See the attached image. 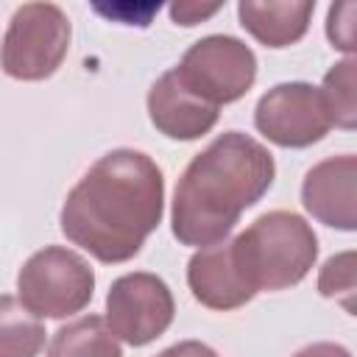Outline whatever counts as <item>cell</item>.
<instances>
[{
	"label": "cell",
	"mask_w": 357,
	"mask_h": 357,
	"mask_svg": "<svg viewBox=\"0 0 357 357\" xmlns=\"http://www.w3.org/2000/svg\"><path fill=\"white\" fill-rule=\"evenodd\" d=\"M354 11H357L354 3H337L326 14V33H329V39H332L335 47H340L346 53L354 50Z\"/></svg>",
	"instance_id": "e0dca14e"
},
{
	"label": "cell",
	"mask_w": 357,
	"mask_h": 357,
	"mask_svg": "<svg viewBox=\"0 0 357 357\" xmlns=\"http://www.w3.org/2000/svg\"><path fill=\"white\" fill-rule=\"evenodd\" d=\"M354 178H357V159L354 153L329 156L312 165L301 184V204L304 209L324 226L354 231Z\"/></svg>",
	"instance_id": "9c48e42d"
},
{
	"label": "cell",
	"mask_w": 357,
	"mask_h": 357,
	"mask_svg": "<svg viewBox=\"0 0 357 357\" xmlns=\"http://www.w3.org/2000/svg\"><path fill=\"white\" fill-rule=\"evenodd\" d=\"M254 126L279 148H307L329 134L332 117L318 86L287 81L257 100Z\"/></svg>",
	"instance_id": "ba28073f"
},
{
	"label": "cell",
	"mask_w": 357,
	"mask_h": 357,
	"mask_svg": "<svg viewBox=\"0 0 357 357\" xmlns=\"http://www.w3.org/2000/svg\"><path fill=\"white\" fill-rule=\"evenodd\" d=\"M318 293L343 304L349 315H354V251L335 254L324 262L318 273Z\"/></svg>",
	"instance_id": "2e32d148"
},
{
	"label": "cell",
	"mask_w": 357,
	"mask_h": 357,
	"mask_svg": "<svg viewBox=\"0 0 357 357\" xmlns=\"http://www.w3.org/2000/svg\"><path fill=\"white\" fill-rule=\"evenodd\" d=\"M276 165L271 151L243 131L215 137L184 167L170 209V229L181 245L206 248L237 226L273 184Z\"/></svg>",
	"instance_id": "7a4b0ae2"
},
{
	"label": "cell",
	"mask_w": 357,
	"mask_h": 357,
	"mask_svg": "<svg viewBox=\"0 0 357 357\" xmlns=\"http://www.w3.org/2000/svg\"><path fill=\"white\" fill-rule=\"evenodd\" d=\"M187 284L209 310H237L257 296L237 268L231 240L198 248L187 262Z\"/></svg>",
	"instance_id": "30bf717a"
},
{
	"label": "cell",
	"mask_w": 357,
	"mask_h": 357,
	"mask_svg": "<svg viewBox=\"0 0 357 357\" xmlns=\"http://www.w3.org/2000/svg\"><path fill=\"white\" fill-rule=\"evenodd\" d=\"M354 59H343L337 61L326 75H324V86H321V95H324V103L329 109V117H332V126H340V128H354L357 123V81H354Z\"/></svg>",
	"instance_id": "9a60e30c"
},
{
	"label": "cell",
	"mask_w": 357,
	"mask_h": 357,
	"mask_svg": "<svg viewBox=\"0 0 357 357\" xmlns=\"http://www.w3.org/2000/svg\"><path fill=\"white\" fill-rule=\"evenodd\" d=\"M45 335L42 321L17 296H0V357H39Z\"/></svg>",
	"instance_id": "5bb4252c"
},
{
	"label": "cell",
	"mask_w": 357,
	"mask_h": 357,
	"mask_svg": "<svg viewBox=\"0 0 357 357\" xmlns=\"http://www.w3.org/2000/svg\"><path fill=\"white\" fill-rule=\"evenodd\" d=\"M156 357H218L206 343H198V340H181L165 351H159Z\"/></svg>",
	"instance_id": "d6986e66"
},
{
	"label": "cell",
	"mask_w": 357,
	"mask_h": 357,
	"mask_svg": "<svg viewBox=\"0 0 357 357\" xmlns=\"http://www.w3.org/2000/svg\"><path fill=\"white\" fill-rule=\"evenodd\" d=\"M293 357H351V351L340 343H310L298 349Z\"/></svg>",
	"instance_id": "ffe728a7"
},
{
	"label": "cell",
	"mask_w": 357,
	"mask_h": 357,
	"mask_svg": "<svg viewBox=\"0 0 357 357\" xmlns=\"http://www.w3.org/2000/svg\"><path fill=\"white\" fill-rule=\"evenodd\" d=\"M148 117L170 139H198L218 123V106L192 95L176 75L162 73L148 92Z\"/></svg>",
	"instance_id": "8fae6325"
},
{
	"label": "cell",
	"mask_w": 357,
	"mask_h": 357,
	"mask_svg": "<svg viewBox=\"0 0 357 357\" xmlns=\"http://www.w3.org/2000/svg\"><path fill=\"white\" fill-rule=\"evenodd\" d=\"M312 11H315L312 0H287V3L243 0L237 6L240 25L265 47H287L298 42L310 28Z\"/></svg>",
	"instance_id": "7c38bea8"
},
{
	"label": "cell",
	"mask_w": 357,
	"mask_h": 357,
	"mask_svg": "<svg viewBox=\"0 0 357 357\" xmlns=\"http://www.w3.org/2000/svg\"><path fill=\"white\" fill-rule=\"evenodd\" d=\"M162 212L165 178L156 162L142 151L117 148L67 192L59 223L73 245L114 265L139 254Z\"/></svg>",
	"instance_id": "6da1fadb"
},
{
	"label": "cell",
	"mask_w": 357,
	"mask_h": 357,
	"mask_svg": "<svg viewBox=\"0 0 357 357\" xmlns=\"http://www.w3.org/2000/svg\"><path fill=\"white\" fill-rule=\"evenodd\" d=\"M70 47V20L56 3H25L14 11L3 36L0 67L17 81L53 75Z\"/></svg>",
	"instance_id": "5b68a950"
},
{
	"label": "cell",
	"mask_w": 357,
	"mask_h": 357,
	"mask_svg": "<svg viewBox=\"0 0 357 357\" xmlns=\"http://www.w3.org/2000/svg\"><path fill=\"white\" fill-rule=\"evenodd\" d=\"M220 8H223L220 3H209V6H204V3H173V6H170V17H173L178 25H195V22L212 17V14L220 11Z\"/></svg>",
	"instance_id": "ac0fdd59"
},
{
	"label": "cell",
	"mask_w": 357,
	"mask_h": 357,
	"mask_svg": "<svg viewBox=\"0 0 357 357\" xmlns=\"http://www.w3.org/2000/svg\"><path fill=\"white\" fill-rule=\"evenodd\" d=\"M47 357H123V349L100 315H84L56 329Z\"/></svg>",
	"instance_id": "4fadbf2b"
},
{
	"label": "cell",
	"mask_w": 357,
	"mask_h": 357,
	"mask_svg": "<svg viewBox=\"0 0 357 357\" xmlns=\"http://www.w3.org/2000/svg\"><path fill=\"white\" fill-rule=\"evenodd\" d=\"M173 70L192 95L220 109V103L240 100L251 89L257 78V56L237 36L209 33L192 42Z\"/></svg>",
	"instance_id": "8992f818"
},
{
	"label": "cell",
	"mask_w": 357,
	"mask_h": 357,
	"mask_svg": "<svg viewBox=\"0 0 357 357\" xmlns=\"http://www.w3.org/2000/svg\"><path fill=\"white\" fill-rule=\"evenodd\" d=\"M173 293L156 273L137 271L112 282L106 293V326L128 346H145L173 324Z\"/></svg>",
	"instance_id": "52a82bcc"
},
{
	"label": "cell",
	"mask_w": 357,
	"mask_h": 357,
	"mask_svg": "<svg viewBox=\"0 0 357 357\" xmlns=\"http://www.w3.org/2000/svg\"><path fill=\"white\" fill-rule=\"evenodd\" d=\"M17 290L22 307L36 318H67L92 301L95 273L81 254L64 245H47L25 259Z\"/></svg>",
	"instance_id": "277c9868"
},
{
	"label": "cell",
	"mask_w": 357,
	"mask_h": 357,
	"mask_svg": "<svg viewBox=\"0 0 357 357\" xmlns=\"http://www.w3.org/2000/svg\"><path fill=\"white\" fill-rule=\"evenodd\" d=\"M231 251L254 293L287 290L298 284L315 265L318 237L301 215L273 209L240 231L231 240Z\"/></svg>",
	"instance_id": "3957f363"
}]
</instances>
